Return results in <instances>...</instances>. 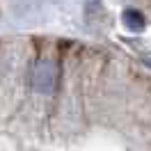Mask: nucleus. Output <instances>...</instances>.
Instances as JSON below:
<instances>
[{"label": "nucleus", "mask_w": 151, "mask_h": 151, "mask_svg": "<svg viewBox=\"0 0 151 151\" xmlns=\"http://www.w3.org/2000/svg\"><path fill=\"white\" fill-rule=\"evenodd\" d=\"M60 80V66L55 60H39L30 71V87L37 94H53Z\"/></svg>", "instance_id": "nucleus-1"}, {"label": "nucleus", "mask_w": 151, "mask_h": 151, "mask_svg": "<svg viewBox=\"0 0 151 151\" xmlns=\"http://www.w3.org/2000/svg\"><path fill=\"white\" fill-rule=\"evenodd\" d=\"M122 21H124V25L128 30H133V32H142L144 30V16H142L137 9H126L124 12V16H122Z\"/></svg>", "instance_id": "nucleus-2"}, {"label": "nucleus", "mask_w": 151, "mask_h": 151, "mask_svg": "<svg viewBox=\"0 0 151 151\" xmlns=\"http://www.w3.org/2000/svg\"><path fill=\"white\" fill-rule=\"evenodd\" d=\"M147 64H149V66H151V60H147Z\"/></svg>", "instance_id": "nucleus-3"}]
</instances>
